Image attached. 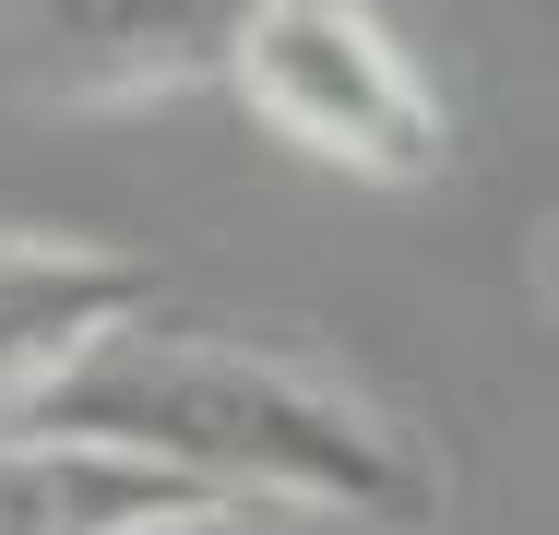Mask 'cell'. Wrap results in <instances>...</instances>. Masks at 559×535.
<instances>
[{
  "instance_id": "cell-1",
  "label": "cell",
  "mask_w": 559,
  "mask_h": 535,
  "mask_svg": "<svg viewBox=\"0 0 559 535\" xmlns=\"http://www.w3.org/2000/svg\"><path fill=\"white\" fill-rule=\"evenodd\" d=\"M36 417L131 440V452L179 464L215 500H274V512L381 524V535L441 524V452L393 417L381 393H357L345 369L286 357V345H238V333L155 321V298L131 321H108L36 393Z\"/></svg>"
},
{
  "instance_id": "cell-2",
  "label": "cell",
  "mask_w": 559,
  "mask_h": 535,
  "mask_svg": "<svg viewBox=\"0 0 559 535\" xmlns=\"http://www.w3.org/2000/svg\"><path fill=\"white\" fill-rule=\"evenodd\" d=\"M226 84L298 155H322L345 179H381V191L441 179V155H452L441 96L417 84L405 36L369 0H250L238 36H226Z\"/></svg>"
},
{
  "instance_id": "cell-3",
  "label": "cell",
  "mask_w": 559,
  "mask_h": 535,
  "mask_svg": "<svg viewBox=\"0 0 559 535\" xmlns=\"http://www.w3.org/2000/svg\"><path fill=\"white\" fill-rule=\"evenodd\" d=\"M250 0H0V60L36 107H143L215 84Z\"/></svg>"
},
{
  "instance_id": "cell-4",
  "label": "cell",
  "mask_w": 559,
  "mask_h": 535,
  "mask_svg": "<svg viewBox=\"0 0 559 535\" xmlns=\"http://www.w3.org/2000/svg\"><path fill=\"white\" fill-rule=\"evenodd\" d=\"M155 298V274L96 238H0V417L36 405L108 321Z\"/></svg>"
},
{
  "instance_id": "cell-5",
  "label": "cell",
  "mask_w": 559,
  "mask_h": 535,
  "mask_svg": "<svg viewBox=\"0 0 559 535\" xmlns=\"http://www.w3.org/2000/svg\"><path fill=\"white\" fill-rule=\"evenodd\" d=\"M215 488H191L179 464L131 452V440H96V428H24L0 440V535H143L167 512H191Z\"/></svg>"
},
{
  "instance_id": "cell-6",
  "label": "cell",
  "mask_w": 559,
  "mask_h": 535,
  "mask_svg": "<svg viewBox=\"0 0 559 535\" xmlns=\"http://www.w3.org/2000/svg\"><path fill=\"white\" fill-rule=\"evenodd\" d=\"M143 535H298V524H274L250 500H191V512H167V524H143Z\"/></svg>"
}]
</instances>
